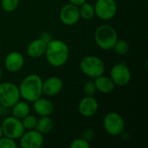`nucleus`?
<instances>
[{
    "label": "nucleus",
    "instance_id": "obj_30",
    "mask_svg": "<svg viewBox=\"0 0 148 148\" xmlns=\"http://www.w3.org/2000/svg\"><path fill=\"white\" fill-rule=\"evenodd\" d=\"M2 75H3V72H2V69H1V67H0V80H1Z\"/></svg>",
    "mask_w": 148,
    "mask_h": 148
},
{
    "label": "nucleus",
    "instance_id": "obj_2",
    "mask_svg": "<svg viewBox=\"0 0 148 148\" xmlns=\"http://www.w3.org/2000/svg\"><path fill=\"white\" fill-rule=\"evenodd\" d=\"M21 98L28 102H33L42 95V79L36 74L25 76L18 86Z\"/></svg>",
    "mask_w": 148,
    "mask_h": 148
},
{
    "label": "nucleus",
    "instance_id": "obj_6",
    "mask_svg": "<svg viewBox=\"0 0 148 148\" xmlns=\"http://www.w3.org/2000/svg\"><path fill=\"white\" fill-rule=\"evenodd\" d=\"M103 128L111 136L121 135L125 130V121L116 112L108 113L103 119Z\"/></svg>",
    "mask_w": 148,
    "mask_h": 148
},
{
    "label": "nucleus",
    "instance_id": "obj_26",
    "mask_svg": "<svg viewBox=\"0 0 148 148\" xmlns=\"http://www.w3.org/2000/svg\"><path fill=\"white\" fill-rule=\"evenodd\" d=\"M70 148H89L90 147V143L87 140H85L83 137L82 138H76L75 139L70 146Z\"/></svg>",
    "mask_w": 148,
    "mask_h": 148
},
{
    "label": "nucleus",
    "instance_id": "obj_23",
    "mask_svg": "<svg viewBox=\"0 0 148 148\" xmlns=\"http://www.w3.org/2000/svg\"><path fill=\"white\" fill-rule=\"evenodd\" d=\"M20 0H1V7L5 12H13L18 7Z\"/></svg>",
    "mask_w": 148,
    "mask_h": 148
},
{
    "label": "nucleus",
    "instance_id": "obj_27",
    "mask_svg": "<svg viewBox=\"0 0 148 148\" xmlns=\"http://www.w3.org/2000/svg\"><path fill=\"white\" fill-rule=\"evenodd\" d=\"M83 138L88 141H90L94 138V132L91 129H87L83 133Z\"/></svg>",
    "mask_w": 148,
    "mask_h": 148
},
{
    "label": "nucleus",
    "instance_id": "obj_25",
    "mask_svg": "<svg viewBox=\"0 0 148 148\" xmlns=\"http://www.w3.org/2000/svg\"><path fill=\"white\" fill-rule=\"evenodd\" d=\"M17 147L15 140L3 135L0 138V148H16Z\"/></svg>",
    "mask_w": 148,
    "mask_h": 148
},
{
    "label": "nucleus",
    "instance_id": "obj_18",
    "mask_svg": "<svg viewBox=\"0 0 148 148\" xmlns=\"http://www.w3.org/2000/svg\"><path fill=\"white\" fill-rule=\"evenodd\" d=\"M11 113L12 116L22 120L23 119L26 115L30 114V108L29 105L28 104V101H18L16 103H15L11 108Z\"/></svg>",
    "mask_w": 148,
    "mask_h": 148
},
{
    "label": "nucleus",
    "instance_id": "obj_28",
    "mask_svg": "<svg viewBox=\"0 0 148 148\" xmlns=\"http://www.w3.org/2000/svg\"><path fill=\"white\" fill-rule=\"evenodd\" d=\"M68 1H69V3H70L72 4H75L76 6H80L83 3L87 2V0H68Z\"/></svg>",
    "mask_w": 148,
    "mask_h": 148
},
{
    "label": "nucleus",
    "instance_id": "obj_22",
    "mask_svg": "<svg viewBox=\"0 0 148 148\" xmlns=\"http://www.w3.org/2000/svg\"><path fill=\"white\" fill-rule=\"evenodd\" d=\"M23 126L24 127L25 130H32V129H36V123H37V118L33 115L29 114L28 115H26L23 119L21 120Z\"/></svg>",
    "mask_w": 148,
    "mask_h": 148
},
{
    "label": "nucleus",
    "instance_id": "obj_17",
    "mask_svg": "<svg viewBox=\"0 0 148 148\" xmlns=\"http://www.w3.org/2000/svg\"><path fill=\"white\" fill-rule=\"evenodd\" d=\"M96 90L101 94H110L114 90L115 84L110 78V76H105L103 75L94 79Z\"/></svg>",
    "mask_w": 148,
    "mask_h": 148
},
{
    "label": "nucleus",
    "instance_id": "obj_31",
    "mask_svg": "<svg viewBox=\"0 0 148 148\" xmlns=\"http://www.w3.org/2000/svg\"><path fill=\"white\" fill-rule=\"evenodd\" d=\"M0 49H1V42H0Z\"/></svg>",
    "mask_w": 148,
    "mask_h": 148
},
{
    "label": "nucleus",
    "instance_id": "obj_29",
    "mask_svg": "<svg viewBox=\"0 0 148 148\" xmlns=\"http://www.w3.org/2000/svg\"><path fill=\"white\" fill-rule=\"evenodd\" d=\"M3 135V129H2V126H1V124H0V138H1Z\"/></svg>",
    "mask_w": 148,
    "mask_h": 148
},
{
    "label": "nucleus",
    "instance_id": "obj_7",
    "mask_svg": "<svg viewBox=\"0 0 148 148\" xmlns=\"http://www.w3.org/2000/svg\"><path fill=\"white\" fill-rule=\"evenodd\" d=\"M1 126H2L3 135L11 138L15 140H18L25 132L22 121L12 115L6 117L2 121Z\"/></svg>",
    "mask_w": 148,
    "mask_h": 148
},
{
    "label": "nucleus",
    "instance_id": "obj_15",
    "mask_svg": "<svg viewBox=\"0 0 148 148\" xmlns=\"http://www.w3.org/2000/svg\"><path fill=\"white\" fill-rule=\"evenodd\" d=\"M47 42L40 38L31 41L27 46V54L30 58L36 59L42 56L45 53Z\"/></svg>",
    "mask_w": 148,
    "mask_h": 148
},
{
    "label": "nucleus",
    "instance_id": "obj_21",
    "mask_svg": "<svg viewBox=\"0 0 148 148\" xmlns=\"http://www.w3.org/2000/svg\"><path fill=\"white\" fill-rule=\"evenodd\" d=\"M113 49L117 55L120 56H124L127 55L129 51V44L127 41L125 40H117L115 44L113 47Z\"/></svg>",
    "mask_w": 148,
    "mask_h": 148
},
{
    "label": "nucleus",
    "instance_id": "obj_8",
    "mask_svg": "<svg viewBox=\"0 0 148 148\" xmlns=\"http://www.w3.org/2000/svg\"><path fill=\"white\" fill-rule=\"evenodd\" d=\"M94 8L95 16L102 21L113 19L117 13V3L115 0H96Z\"/></svg>",
    "mask_w": 148,
    "mask_h": 148
},
{
    "label": "nucleus",
    "instance_id": "obj_14",
    "mask_svg": "<svg viewBox=\"0 0 148 148\" xmlns=\"http://www.w3.org/2000/svg\"><path fill=\"white\" fill-rule=\"evenodd\" d=\"M63 88L62 80L56 75L49 76L42 80V94L47 96H55L58 95Z\"/></svg>",
    "mask_w": 148,
    "mask_h": 148
},
{
    "label": "nucleus",
    "instance_id": "obj_9",
    "mask_svg": "<svg viewBox=\"0 0 148 148\" xmlns=\"http://www.w3.org/2000/svg\"><path fill=\"white\" fill-rule=\"evenodd\" d=\"M110 78L115 86L124 87L130 82L132 75L127 65L124 62H120L112 67L110 70Z\"/></svg>",
    "mask_w": 148,
    "mask_h": 148
},
{
    "label": "nucleus",
    "instance_id": "obj_20",
    "mask_svg": "<svg viewBox=\"0 0 148 148\" xmlns=\"http://www.w3.org/2000/svg\"><path fill=\"white\" fill-rule=\"evenodd\" d=\"M78 7H79V13L81 18L88 21L93 19L94 16H95L94 5H92L91 3L85 2Z\"/></svg>",
    "mask_w": 148,
    "mask_h": 148
},
{
    "label": "nucleus",
    "instance_id": "obj_13",
    "mask_svg": "<svg viewBox=\"0 0 148 148\" xmlns=\"http://www.w3.org/2000/svg\"><path fill=\"white\" fill-rule=\"evenodd\" d=\"M24 65V58L22 53L11 51L4 58V67L10 73L19 72Z\"/></svg>",
    "mask_w": 148,
    "mask_h": 148
},
{
    "label": "nucleus",
    "instance_id": "obj_24",
    "mask_svg": "<svg viewBox=\"0 0 148 148\" xmlns=\"http://www.w3.org/2000/svg\"><path fill=\"white\" fill-rule=\"evenodd\" d=\"M83 94L85 96H94L96 93V87L94 81H88L85 82L82 88Z\"/></svg>",
    "mask_w": 148,
    "mask_h": 148
},
{
    "label": "nucleus",
    "instance_id": "obj_4",
    "mask_svg": "<svg viewBox=\"0 0 148 148\" xmlns=\"http://www.w3.org/2000/svg\"><path fill=\"white\" fill-rule=\"evenodd\" d=\"M81 71L89 78H96L105 72L104 62L96 56H87L80 62Z\"/></svg>",
    "mask_w": 148,
    "mask_h": 148
},
{
    "label": "nucleus",
    "instance_id": "obj_1",
    "mask_svg": "<svg viewBox=\"0 0 148 148\" xmlns=\"http://www.w3.org/2000/svg\"><path fill=\"white\" fill-rule=\"evenodd\" d=\"M44 56L47 62L54 68L64 66L69 57V48L68 44L59 39H51L47 42Z\"/></svg>",
    "mask_w": 148,
    "mask_h": 148
},
{
    "label": "nucleus",
    "instance_id": "obj_16",
    "mask_svg": "<svg viewBox=\"0 0 148 148\" xmlns=\"http://www.w3.org/2000/svg\"><path fill=\"white\" fill-rule=\"evenodd\" d=\"M33 108L39 116H50L54 111V105L49 99L39 97L33 101Z\"/></svg>",
    "mask_w": 148,
    "mask_h": 148
},
{
    "label": "nucleus",
    "instance_id": "obj_3",
    "mask_svg": "<svg viewBox=\"0 0 148 148\" xmlns=\"http://www.w3.org/2000/svg\"><path fill=\"white\" fill-rule=\"evenodd\" d=\"M95 40L97 46L103 50L113 49L118 40V34L115 29L109 24L100 25L95 32Z\"/></svg>",
    "mask_w": 148,
    "mask_h": 148
},
{
    "label": "nucleus",
    "instance_id": "obj_12",
    "mask_svg": "<svg viewBox=\"0 0 148 148\" xmlns=\"http://www.w3.org/2000/svg\"><path fill=\"white\" fill-rule=\"evenodd\" d=\"M99 109V103L94 96H84L79 102V113L87 118L93 117Z\"/></svg>",
    "mask_w": 148,
    "mask_h": 148
},
{
    "label": "nucleus",
    "instance_id": "obj_11",
    "mask_svg": "<svg viewBox=\"0 0 148 148\" xmlns=\"http://www.w3.org/2000/svg\"><path fill=\"white\" fill-rule=\"evenodd\" d=\"M59 16L61 22L64 25L73 26L76 24L81 18L79 13V7L69 3L62 7Z\"/></svg>",
    "mask_w": 148,
    "mask_h": 148
},
{
    "label": "nucleus",
    "instance_id": "obj_5",
    "mask_svg": "<svg viewBox=\"0 0 148 148\" xmlns=\"http://www.w3.org/2000/svg\"><path fill=\"white\" fill-rule=\"evenodd\" d=\"M18 86L13 82H4L0 83V105L5 108H10L20 100Z\"/></svg>",
    "mask_w": 148,
    "mask_h": 148
},
{
    "label": "nucleus",
    "instance_id": "obj_10",
    "mask_svg": "<svg viewBox=\"0 0 148 148\" xmlns=\"http://www.w3.org/2000/svg\"><path fill=\"white\" fill-rule=\"evenodd\" d=\"M44 143L43 134L36 129L25 130L19 138V144L22 148H40Z\"/></svg>",
    "mask_w": 148,
    "mask_h": 148
},
{
    "label": "nucleus",
    "instance_id": "obj_19",
    "mask_svg": "<svg viewBox=\"0 0 148 148\" xmlns=\"http://www.w3.org/2000/svg\"><path fill=\"white\" fill-rule=\"evenodd\" d=\"M53 128V121L50 118V116H40L39 119H37V123L36 129L42 134L43 135L46 134H49Z\"/></svg>",
    "mask_w": 148,
    "mask_h": 148
}]
</instances>
